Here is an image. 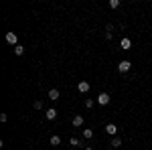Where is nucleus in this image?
Masks as SVG:
<instances>
[{
	"label": "nucleus",
	"mask_w": 152,
	"mask_h": 150,
	"mask_svg": "<svg viewBox=\"0 0 152 150\" xmlns=\"http://www.w3.org/2000/svg\"><path fill=\"white\" fill-rule=\"evenodd\" d=\"M130 67H132L130 61H120V63H118V71H120V73H128Z\"/></svg>",
	"instance_id": "1"
},
{
	"label": "nucleus",
	"mask_w": 152,
	"mask_h": 150,
	"mask_svg": "<svg viewBox=\"0 0 152 150\" xmlns=\"http://www.w3.org/2000/svg\"><path fill=\"white\" fill-rule=\"evenodd\" d=\"M97 102H99V104H102V105H107V104H110V93L102 91V93H99V95H97Z\"/></svg>",
	"instance_id": "2"
},
{
	"label": "nucleus",
	"mask_w": 152,
	"mask_h": 150,
	"mask_svg": "<svg viewBox=\"0 0 152 150\" xmlns=\"http://www.w3.org/2000/svg\"><path fill=\"white\" fill-rule=\"evenodd\" d=\"M6 43H8V45H18V37L14 35V33H6Z\"/></svg>",
	"instance_id": "3"
},
{
	"label": "nucleus",
	"mask_w": 152,
	"mask_h": 150,
	"mask_svg": "<svg viewBox=\"0 0 152 150\" xmlns=\"http://www.w3.org/2000/svg\"><path fill=\"white\" fill-rule=\"evenodd\" d=\"M77 89L81 93H87L89 91V83H87V81H79V83H77Z\"/></svg>",
	"instance_id": "4"
},
{
	"label": "nucleus",
	"mask_w": 152,
	"mask_h": 150,
	"mask_svg": "<svg viewBox=\"0 0 152 150\" xmlns=\"http://www.w3.org/2000/svg\"><path fill=\"white\" fill-rule=\"evenodd\" d=\"M45 118H47V120H55V118H57V110H55V108H49L47 112H45Z\"/></svg>",
	"instance_id": "5"
},
{
	"label": "nucleus",
	"mask_w": 152,
	"mask_h": 150,
	"mask_svg": "<svg viewBox=\"0 0 152 150\" xmlns=\"http://www.w3.org/2000/svg\"><path fill=\"white\" fill-rule=\"evenodd\" d=\"M105 132H107L110 136H116V132H118V126H116V124H107V126H105Z\"/></svg>",
	"instance_id": "6"
},
{
	"label": "nucleus",
	"mask_w": 152,
	"mask_h": 150,
	"mask_svg": "<svg viewBox=\"0 0 152 150\" xmlns=\"http://www.w3.org/2000/svg\"><path fill=\"white\" fill-rule=\"evenodd\" d=\"M120 47H122V49H126V51H128L130 47H132V41H130L128 37H124V39H122V41H120Z\"/></svg>",
	"instance_id": "7"
},
{
	"label": "nucleus",
	"mask_w": 152,
	"mask_h": 150,
	"mask_svg": "<svg viewBox=\"0 0 152 150\" xmlns=\"http://www.w3.org/2000/svg\"><path fill=\"white\" fill-rule=\"evenodd\" d=\"M71 122H73V126H75V128H81L83 126V118H81V116H75Z\"/></svg>",
	"instance_id": "8"
},
{
	"label": "nucleus",
	"mask_w": 152,
	"mask_h": 150,
	"mask_svg": "<svg viewBox=\"0 0 152 150\" xmlns=\"http://www.w3.org/2000/svg\"><path fill=\"white\" fill-rule=\"evenodd\" d=\"M49 100H51V102H57L59 100V89H51V91H49Z\"/></svg>",
	"instance_id": "9"
},
{
	"label": "nucleus",
	"mask_w": 152,
	"mask_h": 150,
	"mask_svg": "<svg viewBox=\"0 0 152 150\" xmlns=\"http://www.w3.org/2000/svg\"><path fill=\"white\" fill-rule=\"evenodd\" d=\"M110 146H112V148H120V146H122V140H120V138H112Z\"/></svg>",
	"instance_id": "10"
},
{
	"label": "nucleus",
	"mask_w": 152,
	"mask_h": 150,
	"mask_svg": "<svg viewBox=\"0 0 152 150\" xmlns=\"http://www.w3.org/2000/svg\"><path fill=\"white\" fill-rule=\"evenodd\" d=\"M23 53H24V47L23 45H16V47H14V55H23Z\"/></svg>",
	"instance_id": "11"
},
{
	"label": "nucleus",
	"mask_w": 152,
	"mask_h": 150,
	"mask_svg": "<svg viewBox=\"0 0 152 150\" xmlns=\"http://www.w3.org/2000/svg\"><path fill=\"white\" fill-rule=\"evenodd\" d=\"M51 144H53V146H59V144H61V138H59V136H51Z\"/></svg>",
	"instance_id": "12"
},
{
	"label": "nucleus",
	"mask_w": 152,
	"mask_h": 150,
	"mask_svg": "<svg viewBox=\"0 0 152 150\" xmlns=\"http://www.w3.org/2000/svg\"><path fill=\"white\" fill-rule=\"evenodd\" d=\"M118 6H120V0H110V8L112 10H116Z\"/></svg>",
	"instance_id": "13"
},
{
	"label": "nucleus",
	"mask_w": 152,
	"mask_h": 150,
	"mask_svg": "<svg viewBox=\"0 0 152 150\" xmlns=\"http://www.w3.org/2000/svg\"><path fill=\"white\" fill-rule=\"evenodd\" d=\"M83 136L85 138H94V130H83Z\"/></svg>",
	"instance_id": "14"
},
{
	"label": "nucleus",
	"mask_w": 152,
	"mask_h": 150,
	"mask_svg": "<svg viewBox=\"0 0 152 150\" xmlns=\"http://www.w3.org/2000/svg\"><path fill=\"white\" fill-rule=\"evenodd\" d=\"M33 105H35V110H41V108H43V102H41V100H37Z\"/></svg>",
	"instance_id": "15"
},
{
	"label": "nucleus",
	"mask_w": 152,
	"mask_h": 150,
	"mask_svg": "<svg viewBox=\"0 0 152 150\" xmlns=\"http://www.w3.org/2000/svg\"><path fill=\"white\" fill-rule=\"evenodd\" d=\"M71 146H81V142L77 138H71Z\"/></svg>",
	"instance_id": "16"
},
{
	"label": "nucleus",
	"mask_w": 152,
	"mask_h": 150,
	"mask_svg": "<svg viewBox=\"0 0 152 150\" xmlns=\"http://www.w3.org/2000/svg\"><path fill=\"white\" fill-rule=\"evenodd\" d=\"M85 108H94V100H85Z\"/></svg>",
	"instance_id": "17"
},
{
	"label": "nucleus",
	"mask_w": 152,
	"mask_h": 150,
	"mask_svg": "<svg viewBox=\"0 0 152 150\" xmlns=\"http://www.w3.org/2000/svg\"><path fill=\"white\" fill-rule=\"evenodd\" d=\"M85 150H95V148H89V146H87V148H85Z\"/></svg>",
	"instance_id": "18"
}]
</instances>
